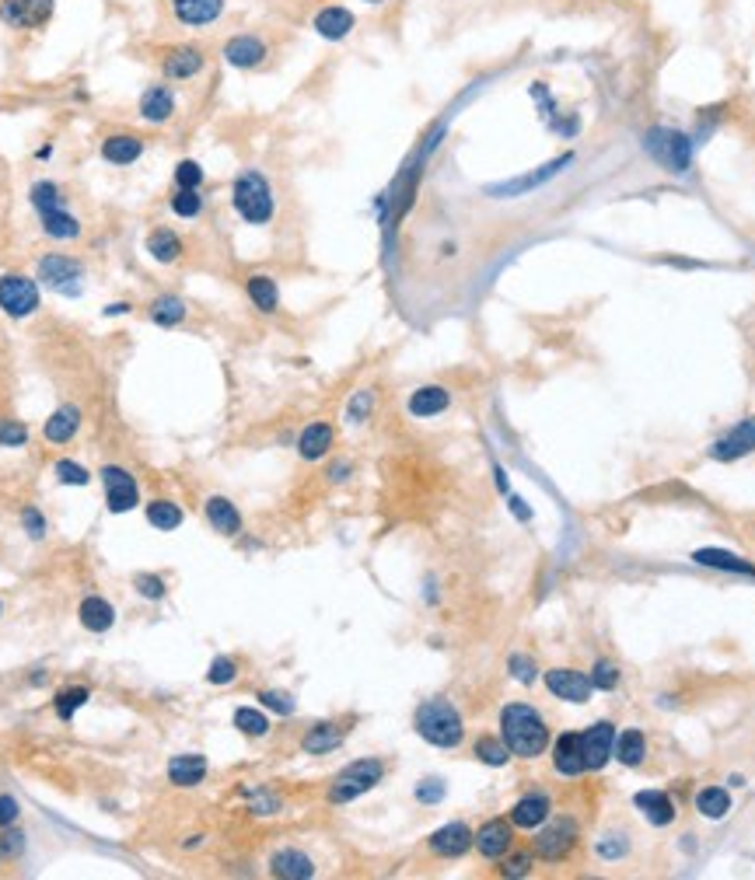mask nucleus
<instances>
[{"mask_svg": "<svg viewBox=\"0 0 755 880\" xmlns=\"http://www.w3.org/2000/svg\"><path fill=\"white\" fill-rule=\"evenodd\" d=\"M18 821V804H15V796H0V828H7V825H15Z\"/></svg>", "mask_w": 755, "mask_h": 880, "instance_id": "nucleus-56", "label": "nucleus"}, {"mask_svg": "<svg viewBox=\"0 0 755 880\" xmlns=\"http://www.w3.org/2000/svg\"><path fill=\"white\" fill-rule=\"evenodd\" d=\"M234 727L242 730V734H249V737H263L266 730H270V720L259 713V709H249V706H242L238 713H234Z\"/></svg>", "mask_w": 755, "mask_h": 880, "instance_id": "nucleus-44", "label": "nucleus"}, {"mask_svg": "<svg viewBox=\"0 0 755 880\" xmlns=\"http://www.w3.org/2000/svg\"><path fill=\"white\" fill-rule=\"evenodd\" d=\"M231 203H234L238 217L245 224H270V217H273V193H270V182L263 179L259 172H242L234 179Z\"/></svg>", "mask_w": 755, "mask_h": 880, "instance_id": "nucleus-3", "label": "nucleus"}, {"mask_svg": "<svg viewBox=\"0 0 755 880\" xmlns=\"http://www.w3.org/2000/svg\"><path fill=\"white\" fill-rule=\"evenodd\" d=\"M340 741H343V730H340V727H333V723H319V727H312V730L304 734L301 747H304L308 755H325V751L340 747Z\"/></svg>", "mask_w": 755, "mask_h": 880, "instance_id": "nucleus-35", "label": "nucleus"}, {"mask_svg": "<svg viewBox=\"0 0 755 880\" xmlns=\"http://www.w3.org/2000/svg\"><path fill=\"white\" fill-rule=\"evenodd\" d=\"M270 870H273V877H287V880L315 877V863L304 856V853H298V849H280V853H273Z\"/></svg>", "mask_w": 755, "mask_h": 880, "instance_id": "nucleus-22", "label": "nucleus"}, {"mask_svg": "<svg viewBox=\"0 0 755 880\" xmlns=\"http://www.w3.org/2000/svg\"><path fill=\"white\" fill-rule=\"evenodd\" d=\"M113 622H115V608L105 601V598L92 594V598H84V601H81V626H84L88 632L113 629Z\"/></svg>", "mask_w": 755, "mask_h": 880, "instance_id": "nucleus-28", "label": "nucleus"}, {"mask_svg": "<svg viewBox=\"0 0 755 880\" xmlns=\"http://www.w3.org/2000/svg\"><path fill=\"white\" fill-rule=\"evenodd\" d=\"M476 758L486 762V766L501 768V766H507V758H511V747L503 745V741H497V737H480V741H476Z\"/></svg>", "mask_w": 755, "mask_h": 880, "instance_id": "nucleus-43", "label": "nucleus"}, {"mask_svg": "<svg viewBox=\"0 0 755 880\" xmlns=\"http://www.w3.org/2000/svg\"><path fill=\"white\" fill-rule=\"evenodd\" d=\"M637 807H641L643 817H647L651 825H658V828L671 825V817H675V804H671L668 793H661V790H641L637 793Z\"/></svg>", "mask_w": 755, "mask_h": 880, "instance_id": "nucleus-26", "label": "nucleus"}, {"mask_svg": "<svg viewBox=\"0 0 755 880\" xmlns=\"http://www.w3.org/2000/svg\"><path fill=\"white\" fill-rule=\"evenodd\" d=\"M204 776H206L204 755H175L168 762V779L175 786H196V783H204Z\"/></svg>", "mask_w": 755, "mask_h": 880, "instance_id": "nucleus-27", "label": "nucleus"}, {"mask_svg": "<svg viewBox=\"0 0 755 880\" xmlns=\"http://www.w3.org/2000/svg\"><path fill=\"white\" fill-rule=\"evenodd\" d=\"M259 699L266 702L270 709H276V713H283V717H291V713H294V702H291V696H283V692H263Z\"/></svg>", "mask_w": 755, "mask_h": 880, "instance_id": "nucleus-54", "label": "nucleus"}, {"mask_svg": "<svg viewBox=\"0 0 755 880\" xmlns=\"http://www.w3.org/2000/svg\"><path fill=\"white\" fill-rule=\"evenodd\" d=\"M692 559H696L700 566H713V569H728V573H745V577H755L752 563H745L741 556L724 552V549H700V552H692Z\"/></svg>", "mask_w": 755, "mask_h": 880, "instance_id": "nucleus-30", "label": "nucleus"}, {"mask_svg": "<svg viewBox=\"0 0 755 880\" xmlns=\"http://www.w3.org/2000/svg\"><path fill=\"white\" fill-rule=\"evenodd\" d=\"M200 210H204V196H200V189H179V193L172 196V213H175V217H183V221L200 217Z\"/></svg>", "mask_w": 755, "mask_h": 880, "instance_id": "nucleus-42", "label": "nucleus"}, {"mask_svg": "<svg viewBox=\"0 0 755 880\" xmlns=\"http://www.w3.org/2000/svg\"><path fill=\"white\" fill-rule=\"evenodd\" d=\"M56 475H60V482L64 486H88V469L84 465H77V461H60L56 465Z\"/></svg>", "mask_w": 755, "mask_h": 880, "instance_id": "nucleus-48", "label": "nucleus"}, {"mask_svg": "<svg viewBox=\"0 0 755 880\" xmlns=\"http://www.w3.org/2000/svg\"><path fill=\"white\" fill-rule=\"evenodd\" d=\"M245 291H249L252 304L259 308V311H276V304H280V293H276V280L273 276H249V283H245Z\"/></svg>", "mask_w": 755, "mask_h": 880, "instance_id": "nucleus-37", "label": "nucleus"}, {"mask_svg": "<svg viewBox=\"0 0 755 880\" xmlns=\"http://www.w3.org/2000/svg\"><path fill=\"white\" fill-rule=\"evenodd\" d=\"M175 182H179V189H200L204 185V168L196 161H179L175 164Z\"/></svg>", "mask_w": 755, "mask_h": 880, "instance_id": "nucleus-46", "label": "nucleus"}, {"mask_svg": "<svg viewBox=\"0 0 755 880\" xmlns=\"http://www.w3.org/2000/svg\"><path fill=\"white\" fill-rule=\"evenodd\" d=\"M573 838H577V828L571 821H556L552 828L535 838V853L542 859H563L573 849Z\"/></svg>", "mask_w": 755, "mask_h": 880, "instance_id": "nucleus-19", "label": "nucleus"}, {"mask_svg": "<svg viewBox=\"0 0 755 880\" xmlns=\"http://www.w3.org/2000/svg\"><path fill=\"white\" fill-rule=\"evenodd\" d=\"M84 276V270H81V262L77 259H70V255H46L43 262H39V280L46 283V287H53V291L60 293H77L81 291V280Z\"/></svg>", "mask_w": 755, "mask_h": 880, "instance_id": "nucleus-10", "label": "nucleus"}, {"mask_svg": "<svg viewBox=\"0 0 755 880\" xmlns=\"http://www.w3.org/2000/svg\"><path fill=\"white\" fill-rule=\"evenodd\" d=\"M367 4H382V0H367Z\"/></svg>", "mask_w": 755, "mask_h": 880, "instance_id": "nucleus-61", "label": "nucleus"}, {"mask_svg": "<svg viewBox=\"0 0 755 880\" xmlns=\"http://www.w3.org/2000/svg\"><path fill=\"white\" fill-rule=\"evenodd\" d=\"M511 842H514V832H511V825L507 821H486L480 828V836H476V849H480L486 859H501L507 849H511Z\"/></svg>", "mask_w": 755, "mask_h": 880, "instance_id": "nucleus-20", "label": "nucleus"}, {"mask_svg": "<svg viewBox=\"0 0 755 880\" xmlns=\"http://www.w3.org/2000/svg\"><path fill=\"white\" fill-rule=\"evenodd\" d=\"M102 482H105V499H109V510L113 514H126V510H134L140 503L137 482H134V475L126 472V469L105 465L102 469Z\"/></svg>", "mask_w": 755, "mask_h": 880, "instance_id": "nucleus-9", "label": "nucleus"}, {"mask_svg": "<svg viewBox=\"0 0 755 880\" xmlns=\"http://www.w3.org/2000/svg\"><path fill=\"white\" fill-rule=\"evenodd\" d=\"M371 402H374L371 391H357L353 402H350V409H346V420H350V423H361L367 412H371Z\"/></svg>", "mask_w": 755, "mask_h": 880, "instance_id": "nucleus-52", "label": "nucleus"}, {"mask_svg": "<svg viewBox=\"0 0 755 880\" xmlns=\"http://www.w3.org/2000/svg\"><path fill=\"white\" fill-rule=\"evenodd\" d=\"M511 675L518 677L522 685H531V681H535V675H539V671H535V660H531V657H525V654H514V657H511Z\"/></svg>", "mask_w": 755, "mask_h": 880, "instance_id": "nucleus-49", "label": "nucleus"}, {"mask_svg": "<svg viewBox=\"0 0 755 880\" xmlns=\"http://www.w3.org/2000/svg\"><path fill=\"white\" fill-rule=\"evenodd\" d=\"M552 766H556V772H563V776H581V772H588V766H584V751H581V734H563V737L556 741Z\"/></svg>", "mask_w": 755, "mask_h": 880, "instance_id": "nucleus-24", "label": "nucleus"}, {"mask_svg": "<svg viewBox=\"0 0 755 880\" xmlns=\"http://www.w3.org/2000/svg\"><path fill=\"white\" fill-rule=\"evenodd\" d=\"M329 448H333V427H329V423H312V427L301 433V440H298L301 458H308V461L322 458Z\"/></svg>", "mask_w": 755, "mask_h": 880, "instance_id": "nucleus-34", "label": "nucleus"}, {"mask_svg": "<svg viewBox=\"0 0 755 880\" xmlns=\"http://www.w3.org/2000/svg\"><path fill=\"white\" fill-rule=\"evenodd\" d=\"M448 402H452V395H448L444 388L431 384V388H420V391H412L410 412H412V416H420V420H427V416H437V412H444V409H448Z\"/></svg>", "mask_w": 755, "mask_h": 880, "instance_id": "nucleus-32", "label": "nucleus"}, {"mask_svg": "<svg viewBox=\"0 0 755 880\" xmlns=\"http://www.w3.org/2000/svg\"><path fill=\"white\" fill-rule=\"evenodd\" d=\"M84 702H88V688H64V692L56 696V717H60V720H70Z\"/></svg>", "mask_w": 755, "mask_h": 880, "instance_id": "nucleus-45", "label": "nucleus"}, {"mask_svg": "<svg viewBox=\"0 0 755 880\" xmlns=\"http://www.w3.org/2000/svg\"><path fill=\"white\" fill-rule=\"evenodd\" d=\"M147 252H151V259H158V262H175V259L183 255V238H179L175 231H168V227H154V231L147 234Z\"/></svg>", "mask_w": 755, "mask_h": 880, "instance_id": "nucleus-33", "label": "nucleus"}, {"mask_svg": "<svg viewBox=\"0 0 755 880\" xmlns=\"http://www.w3.org/2000/svg\"><path fill=\"white\" fill-rule=\"evenodd\" d=\"M206 520H210L221 535H238V531H242V518H238L234 503H228L224 497L206 499Z\"/></svg>", "mask_w": 755, "mask_h": 880, "instance_id": "nucleus-31", "label": "nucleus"}, {"mask_svg": "<svg viewBox=\"0 0 755 880\" xmlns=\"http://www.w3.org/2000/svg\"><path fill=\"white\" fill-rule=\"evenodd\" d=\"M0 308L11 318L32 315L39 308V287H35V280L18 276V272L0 276Z\"/></svg>", "mask_w": 755, "mask_h": 880, "instance_id": "nucleus-7", "label": "nucleus"}, {"mask_svg": "<svg viewBox=\"0 0 755 880\" xmlns=\"http://www.w3.org/2000/svg\"><path fill=\"white\" fill-rule=\"evenodd\" d=\"M416 796H420L423 804H437V800L444 796V783H441V779H427V783L416 790Z\"/></svg>", "mask_w": 755, "mask_h": 880, "instance_id": "nucleus-55", "label": "nucleus"}, {"mask_svg": "<svg viewBox=\"0 0 755 880\" xmlns=\"http://www.w3.org/2000/svg\"><path fill=\"white\" fill-rule=\"evenodd\" d=\"M18 849H22V836L18 832H7L4 836V853H18Z\"/></svg>", "mask_w": 755, "mask_h": 880, "instance_id": "nucleus-59", "label": "nucleus"}, {"mask_svg": "<svg viewBox=\"0 0 755 880\" xmlns=\"http://www.w3.org/2000/svg\"><path fill=\"white\" fill-rule=\"evenodd\" d=\"M382 776H385V766L374 762V758L353 762V766H346L343 772L336 776V783H333V790H329V800H333V804H346V800H353V796L367 793L374 783H382Z\"/></svg>", "mask_w": 755, "mask_h": 880, "instance_id": "nucleus-6", "label": "nucleus"}, {"mask_svg": "<svg viewBox=\"0 0 755 880\" xmlns=\"http://www.w3.org/2000/svg\"><path fill=\"white\" fill-rule=\"evenodd\" d=\"M147 520L158 531H175L183 524V510L175 503H168V499H154V503H147Z\"/></svg>", "mask_w": 755, "mask_h": 880, "instance_id": "nucleus-40", "label": "nucleus"}, {"mask_svg": "<svg viewBox=\"0 0 755 880\" xmlns=\"http://www.w3.org/2000/svg\"><path fill=\"white\" fill-rule=\"evenodd\" d=\"M416 734L434 747H458L465 737V727L452 702L431 699L416 709Z\"/></svg>", "mask_w": 755, "mask_h": 880, "instance_id": "nucleus-2", "label": "nucleus"}, {"mask_svg": "<svg viewBox=\"0 0 755 880\" xmlns=\"http://www.w3.org/2000/svg\"><path fill=\"white\" fill-rule=\"evenodd\" d=\"M151 318L158 321V325H179L185 318V304L179 301V297H158L154 304H151Z\"/></svg>", "mask_w": 755, "mask_h": 880, "instance_id": "nucleus-41", "label": "nucleus"}, {"mask_svg": "<svg viewBox=\"0 0 755 880\" xmlns=\"http://www.w3.org/2000/svg\"><path fill=\"white\" fill-rule=\"evenodd\" d=\"M612 755H616L622 766H630V768L641 766L643 755H647V741H643L641 730H626V734L616 741V751H612Z\"/></svg>", "mask_w": 755, "mask_h": 880, "instance_id": "nucleus-39", "label": "nucleus"}, {"mask_svg": "<svg viewBox=\"0 0 755 880\" xmlns=\"http://www.w3.org/2000/svg\"><path fill=\"white\" fill-rule=\"evenodd\" d=\"M546 817H550V800H546L542 793H528V796H522V800L514 804L511 825H518V828H539Z\"/></svg>", "mask_w": 755, "mask_h": 880, "instance_id": "nucleus-25", "label": "nucleus"}, {"mask_svg": "<svg viewBox=\"0 0 755 880\" xmlns=\"http://www.w3.org/2000/svg\"><path fill=\"white\" fill-rule=\"evenodd\" d=\"M581 751H584V766L591 768V772H598V768H605V762L612 758V751H616V727L609 720L595 723L591 730H584L581 734Z\"/></svg>", "mask_w": 755, "mask_h": 880, "instance_id": "nucleus-11", "label": "nucleus"}, {"mask_svg": "<svg viewBox=\"0 0 755 880\" xmlns=\"http://www.w3.org/2000/svg\"><path fill=\"white\" fill-rule=\"evenodd\" d=\"M643 151L661 164L664 172H689L692 164V140L679 130H668V126H654L651 133L643 136Z\"/></svg>", "mask_w": 755, "mask_h": 880, "instance_id": "nucleus-5", "label": "nucleus"}, {"mask_svg": "<svg viewBox=\"0 0 755 880\" xmlns=\"http://www.w3.org/2000/svg\"><path fill=\"white\" fill-rule=\"evenodd\" d=\"M511 507H514V514H518V518L528 520V507H522V499L514 497V499H511Z\"/></svg>", "mask_w": 755, "mask_h": 880, "instance_id": "nucleus-60", "label": "nucleus"}, {"mask_svg": "<svg viewBox=\"0 0 755 880\" xmlns=\"http://www.w3.org/2000/svg\"><path fill=\"white\" fill-rule=\"evenodd\" d=\"M206 56L200 45H172L164 56H161V70H164V77H172V81H189V77H196L200 70H204Z\"/></svg>", "mask_w": 755, "mask_h": 880, "instance_id": "nucleus-12", "label": "nucleus"}, {"mask_svg": "<svg viewBox=\"0 0 755 880\" xmlns=\"http://www.w3.org/2000/svg\"><path fill=\"white\" fill-rule=\"evenodd\" d=\"M755 451V416H749V420H741L734 430H728L713 448H710V454L717 458V461H734V458H745V454Z\"/></svg>", "mask_w": 755, "mask_h": 880, "instance_id": "nucleus-13", "label": "nucleus"}, {"mask_svg": "<svg viewBox=\"0 0 755 880\" xmlns=\"http://www.w3.org/2000/svg\"><path fill=\"white\" fill-rule=\"evenodd\" d=\"M172 113H175V94L164 84H154L140 94V119L144 123H168Z\"/></svg>", "mask_w": 755, "mask_h": 880, "instance_id": "nucleus-21", "label": "nucleus"}, {"mask_svg": "<svg viewBox=\"0 0 755 880\" xmlns=\"http://www.w3.org/2000/svg\"><path fill=\"white\" fill-rule=\"evenodd\" d=\"M28 440V430L22 423H0V444L4 448H22Z\"/></svg>", "mask_w": 755, "mask_h": 880, "instance_id": "nucleus-51", "label": "nucleus"}, {"mask_svg": "<svg viewBox=\"0 0 755 880\" xmlns=\"http://www.w3.org/2000/svg\"><path fill=\"white\" fill-rule=\"evenodd\" d=\"M144 154V140L137 133H113L102 140V158L109 164H134Z\"/></svg>", "mask_w": 755, "mask_h": 880, "instance_id": "nucleus-23", "label": "nucleus"}, {"mask_svg": "<svg viewBox=\"0 0 755 880\" xmlns=\"http://www.w3.org/2000/svg\"><path fill=\"white\" fill-rule=\"evenodd\" d=\"M528 866H531V856H528V853H522V856H514L507 866H503V874H507V877H525Z\"/></svg>", "mask_w": 755, "mask_h": 880, "instance_id": "nucleus-57", "label": "nucleus"}, {"mask_svg": "<svg viewBox=\"0 0 755 880\" xmlns=\"http://www.w3.org/2000/svg\"><path fill=\"white\" fill-rule=\"evenodd\" d=\"M77 427H81V412L74 406H64L49 416L43 433H46V440H53V444H67L70 437L77 433Z\"/></svg>", "mask_w": 755, "mask_h": 880, "instance_id": "nucleus-29", "label": "nucleus"}, {"mask_svg": "<svg viewBox=\"0 0 755 880\" xmlns=\"http://www.w3.org/2000/svg\"><path fill=\"white\" fill-rule=\"evenodd\" d=\"M312 28L319 32L322 39H329V43H340V39H346L353 28H357V18L346 11V7H340V4H329V7H322L319 15H315V22H312Z\"/></svg>", "mask_w": 755, "mask_h": 880, "instance_id": "nucleus-18", "label": "nucleus"}, {"mask_svg": "<svg viewBox=\"0 0 755 880\" xmlns=\"http://www.w3.org/2000/svg\"><path fill=\"white\" fill-rule=\"evenodd\" d=\"M696 811L703 814V817H710V821H720L724 814L731 811V796H728V790H720V786H707V790L696 793Z\"/></svg>", "mask_w": 755, "mask_h": 880, "instance_id": "nucleus-38", "label": "nucleus"}, {"mask_svg": "<svg viewBox=\"0 0 755 880\" xmlns=\"http://www.w3.org/2000/svg\"><path fill=\"white\" fill-rule=\"evenodd\" d=\"M546 688H550L556 699L567 702H588L591 699V677L581 675V671H571V667H556L546 675Z\"/></svg>", "mask_w": 755, "mask_h": 880, "instance_id": "nucleus-15", "label": "nucleus"}, {"mask_svg": "<svg viewBox=\"0 0 755 880\" xmlns=\"http://www.w3.org/2000/svg\"><path fill=\"white\" fill-rule=\"evenodd\" d=\"M501 734H503V745L511 747V755H518V758H539L546 751V745H550V727H546V720L531 706H525V702L503 706Z\"/></svg>", "mask_w": 755, "mask_h": 880, "instance_id": "nucleus-1", "label": "nucleus"}, {"mask_svg": "<svg viewBox=\"0 0 755 880\" xmlns=\"http://www.w3.org/2000/svg\"><path fill=\"white\" fill-rule=\"evenodd\" d=\"M172 15L179 25L200 28V25L217 22L224 15V0H172Z\"/></svg>", "mask_w": 755, "mask_h": 880, "instance_id": "nucleus-17", "label": "nucleus"}, {"mask_svg": "<svg viewBox=\"0 0 755 880\" xmlns=\"http://www.w3.org/2000/svg\"><path fill=\"white\" fill-rule=\"evenodd\" d=\"M137 587H140V594H144V598H151V601H154V598H164V580H161V577H147V573H140Z\"/></svg>", "mask_w": 755, "mask_h": 880, "instance_id": "nucleus-53", "label": "nucleus"}, {"mask_svg": "<svg viewBox=\"0 0 755 880\" xmlns=\"http://www.w3.org/2000/svg\"><path fill=\"white\" fill-rule=\"evenodd\" d=\"M32 206L39 210V217H43V231H46L49 238L70 242V238H77V234H81L77 217H74L67 206H64V196H60V189H56L53 182H35V185H32Z\"/></svg>", "mask_w": 755, "mask_h": 880, "instance_id": "nucleus-4", "label": "nucleus"}, {"mask_svg": "<svg viewBox=\"0 0 755 880\" xmlns=\"http://www.w3.org/2000/svg\"><path fill=\"white\" fill-rule=\"evenodd\" d=\"M25 524H28V531H32L35 539H39V535H43V528H46V524H43V518H39L35 510H25Z\"/></svg>", "mask_w": 755, "mask_h": 880, "instance_id": "nucleus-58", "label": "nucleus"}, {"mask_svg": "<svg viewBox=\"0 0 755 880\" xmlns=\"http://www.w3.org/2000/svg\"><path fill=\"white\" fill-rule=\"evenodd\" d=\"M563 164H571V158H556V161H550L542 172H531V175H522V179H514V182H507V185H497L493 193H501V196H518V193H525V189H535V185H542L546 179H552Z\"/></svg>", "mask_w": 755, "mask_h": 880, "instance_id": "nucleus-36", "label": "nucleus"}, {"mask_svg": "<svg viewBox=\"0 0 755 880\" xmlns=\"http://www.w3.org/2000/svg\"><path fill=\"white\" fill-rule=\"evenodd\" d=\"M476 842V836L469 832V825L465 821H452V825H444V828H437L434 836H431V849H434L437 856H448V859H458L469 853V845Z\"/></svg>", "mask_w": 755, "mask_h": 880, "instance_id": "nucleus-16", "label": "nucleus"}, {"mask_svg": "<svg viewBox=\"0 0 755 880\" xmlns=\"http://www.w3.org/2000/svg\"><path fill=\"white\" fill-rule=\"evenodd\" d=\"M234 675H238L234 660H231V657H217V660L210 664V671H206V681H210V685H228V681H234Z\"/></svg>", "mask_w": 755, "mask_h": 880, "instance_id": "nucleus-47", "label": "nucleus"}, {"mask_svg": "<svg viewBox=\"0 0 755 880\" xmlns=\"http://www.w3.org/2000/svg\"><path fill=\"white\" fill-rule=\"evenodd\" d=\"M591 685L595 688H616L619 685V671L609 664V660H598L595 671H591Z\"/></svg>", "mask_w": 755, "mask_h": 880, "instance_id": "nucleus-50", "label": "nucleus"}, {"mask_svg": "<svg viewBox=\"0 0 755 880\" xmlns=\"http://www.w3.org/2000/svg\"><path fill=\"white\" fill-rule=\"evenodd\" d=\"M266 56H270V49H266V43L259 35H231L228 43H224V60L238 70L263 67Z\"/></svg>", "mask_w": 755, "mask_h": 880, "instance_id": "nucleus-14", "label": "nucleus"}, {"mask_svg": "<svg viewBox=\"0 0 755 880\" xmlns=\"http://www.w3.org/2000/svg\"><path fill=\"white\" fill-rule=\"evenodd\" d=\"M53 18V0H0V22L11 28H43Z\"/></svg>", "mask_w": 755, "mask_h": 880, "instance_id": "nucleus-8", "label": "nucleus"}]
</instances>
